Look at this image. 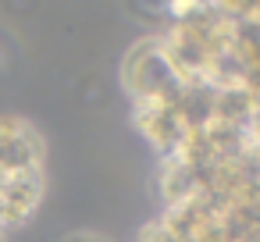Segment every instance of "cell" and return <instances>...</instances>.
Returning <instances> with one entry per match:
<instances>
[]
</instances>
